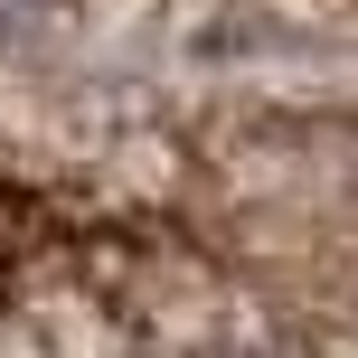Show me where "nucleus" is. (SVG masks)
Returning <instances> with one entry per match:
<instances>
[{"mask_svg": "<svg viewBox=\"0 0 358 358\" xmlns=\"http://www.w3.org/2000/svg\"><path fill=\"white\" fill-rule=\"evenodd\" d=\"M208 358H264V349H208Z\"/></svg>", "mask_w": 358, "mask_h": 358, "instance_id": "obj_1", "label": "nucleus"}]
</instances>
